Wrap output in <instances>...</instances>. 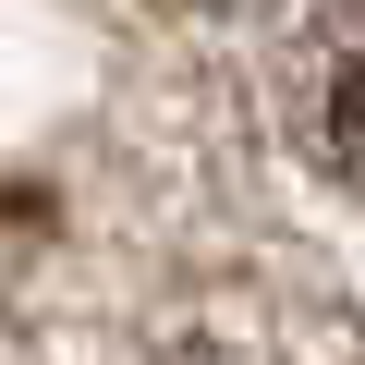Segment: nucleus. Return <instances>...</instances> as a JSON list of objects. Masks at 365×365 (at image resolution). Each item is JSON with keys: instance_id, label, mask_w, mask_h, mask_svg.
Wrapping results in <instances>:
<instances>
[{"instance_id": "nucleus-1", "label": "nucleus", "mask_w": 365, "mask_h": 365, "mask_svg": "<svg viewBox=\"0 0 365 365\" xmlns=\"http://www.w3.org/2000/svg\"><path fill=\"white\" fill-rule=\"evenodd\" d=\"M280 122H292V146L329 182H365V0L304 25V49L280 73Z\"/></svg>"}]
</instances>
